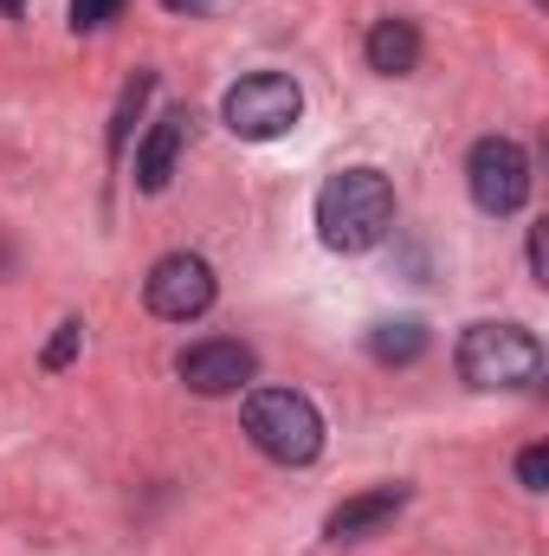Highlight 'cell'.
I'll return each instance as SVG.
<instances>
[{
    "label": "cell",
    "instance_id": "cell-1",
    "mask_svg": "<svg viewBox=\"0 0 549 556\" xmlns=\"http://www.w3.org/2000/svg\"><path fill=\"white\" fill-rule=\"evenodd\" d=\"M395 227V188L382 168H336L317 188V240L330 253H369Z\"/></svg>",
    "mask_w": 549,
    "mask_h": 556
},
{
    "label": "cell",
    "instance_id": "cell-2",
    "mask_svg": "<svg viewBox=\"0 0 549 556\" xmlns=\"http://www.w3.org/2000/svg\"><path fill=\"white\" fill-rule=\"evenodd\" d=\"M240 420H246V440L278 466H310L323 453V415L297 389H253Z\"/></svg>",
    "mask_w": 549,
    "mask_h": 556
},
{
    "label": "cell",
    "instance_id": "cell-3",
    "mask_svg": "<svg viewBox=\"0 0 549 556\" xmlns=\"http://www.w3.org/2000/svg\"><path fill=\"white\" fill-rule=\"evenodd\" d=\"M459 376L472 389H531L544 376V343L524 324H472L459 337Z\"/></svg>",
    "mask_w": 549,
    "mask_h": 556
},
{
    "label": "cell",
    "instance_id": "cell-4",
    "mask_svg": "<svg viewBox=\"0 0 549 556\" xmlns=\"http://www.w3.org/2000/svg\"><path fill=\"white\" fill-rule=\"evenodd\" d=\"M220 117H227L233 137L272 142V137H284V130H297V117H304V91H297V78H284V72H246L240 85H227Z\"/></svg>",
    "mask_w": 549,
    "mask_h": 556
},
{
    "label": "cell",
    "instance_id": "cell-5",
    "mask_svg": "<svg viewBox=\"0 0 549 556\" xmlns=\"http://www.w3.org/2000/svg\"><path fill=\"white\" fill-rule=\"evenodd\" d=\"M465 188H472V207L505 220L531 201V155L511 137H478L465 155Z\"/></svg>",
    "mask_w": 549,
    "mask_h": 556
},
{
    "label": "cell",
    "instance_id": "cell-6",
    "mask_svg": "<svg viewBox=\"0 0 549 556\" xmlns=\"http://www.w3.org/2000/svg\"><path fill=\"white\" fill-rule=\"evenodd\" d=\"M142 298H149L155 317L188 324V317H201L214 304V266L201 253H162L149 266V278H142Z\"/></svg>",
    "mask_w": 549,
    "mask_h": 556
},
{
    "label": "cell",
    "instance_id": "cell-7",
    "mask_svg": "<svg viewBox=\"0 0 549 556\" xmlns=\"http://www.w3.org/2000/svg\"><path fill=\"white\" fill-rule=\"evenodd\" d=\"M175 376L194 389V395H240L253 376H259V356L240 343V337H201L175 356Z\"/></svg>",
    "mask_w": 549,
    "mask_h": 556
},
{
    "label": "cell",
    "instance_id": "cell-8",
    "mask_svg": "<svg viewBox=\"0 0 549 556\" xmlns=\"http://www.w3.org/2000/svg\"><path fill=\"white\" fill-rule=\"evenodd\" d=\"M401 505H408V485H375V492H356V498H343V505L323 518V538H330V544L375 538V531H382Z\"/></svg>",
    "mask_w": 549,
    "mask_h": 556
},
{
    "label": "cell",
    "instance_id": "cell-9",
    "mask_svg": "<svg viewBox=\"0 0 549 556\" xmlns=\"http://www.w3.org/2000/svg\"><path fill=\"white\" fill-rule=\"evenodd\" d=\"M188 111H168L149 137H142V149H137V188L142 194H162L168 181H175V162H181V149H188Z\"/></svg>",
    "mask_w": 549,
    "mask_h": 556
},
{
    "label": "cell",
    "instance_id": "cell-10",
    "mask_svg": "<svg viewBox=\"0 0 549 556\" xmlns=\"http://www.w3.org/2000/svg\"><path fill=\"white\" fill-rule=\"evenodd\" d=\"M369 65L382 72V78H408L413 65H420V26L401 20V13H388V20H375L369 26Z\"/></svg>",
    "mask_w": 549,
    "mask_h": 556
},
{
    "label": "cell",
    "instance_id": "cell-11",
    "mask_svg": "<svg viewBox=\"0 0 549 556\" xmlns=\"http://www.w3.org/2000/svg\"><path fill=\"white\" fill-rule=\"evenodd\" d=\"M369 356L382 363V369H408L426 356V324L420 317H388V324H375L369 330Z\"/></svg>",
    "mask_w": 549,
    "mask_h": 556
},
{
    "label": "cell",
    "instance_id": "cell-12",
    "mask_svg": "<svg viewBox=\"0 0 549 556\" xmlns=\"http://www.w3.org/2000/svg\"><path fill=\"white\" fill-rule=\"evenodd\" d=\"M155 91V72H137L130 85H124V104H117V117H111V149H124L130 142V124H137V111H142V98Z\"/></svg>",
    "mask_w": 549,
    "mask_h": 556
},
{
    "label": "cell",
    "instance_id": "cell-13",
    "mask_svg": "<svg viewBox=\"0 0 549 556\" xmlns=\"http://www.w3.org/2000/svg\"><path fill=\"white\" fill-rule=\"evenodd\" d=\"M124 13V0H72V26L78 33H98V26H111Z\"/></svg>",
    "mask_w": 549,
    "mask_h": 556
},
{
    "label": "cell",
    "instance_id": "cell-14",
    "mask_svg": "<svg viewBox=\"0 0 549 556\" xmlns=\"http://www.w3.org/2000/svg\"><path fill=\"white\" fill-rule=\"evenodd\" d=\"M78 343H85V324H78V317H65V324H59V337H52V350H46V369H65V363L78 356Z\"/></svg>",
    "mask_w": 549,
    "mask_h": 556
},
{
    "label": "cell",
    "instance_id": "cell-15",
    "mask_svg": "<svg viewBox=\"0 0 549 556\" xmlns=\"http://www.w3.org/2000/svg\"><path fill=\"white\" fill-rule=\"evenodd\" d=\"M518 479H524V492H544V479H549V453H544V446H524Z\"/></svg>",
    "mask_w": 549,
    "mask_h": 556
},
{
    "label": "cell",
    "instance_id": "cell-16",
    "mask_svg": "<svg viewBox=\"0 0 549 556\" xmlns=\"http://www.w3.org/2000/svg\"><path fill=\"white\" fill-rule=\"evenodd\" d=\"M162 7H168V13H207L214 0H162Z\"/></svg>",
    "mask_w": 549,
    "mask_h": 556
}]
</instances>
